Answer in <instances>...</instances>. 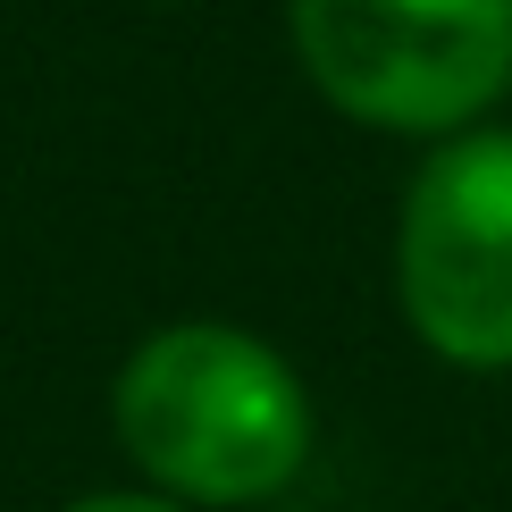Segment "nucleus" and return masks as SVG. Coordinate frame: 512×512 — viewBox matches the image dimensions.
I'll return each instance as SVG.
<instances>
[{
  "label": "nucleus",
  "instance_id": "nucleus-1",
  "mask_svg": "<svg viewBox=\"0 0 512 512\" xmlns=\"http://www.w3.org/2000/svg\"><path fill=\"white\" fill-rule=\"evenodd\" d=\"M110 412L135 471L177 504H269L311 462V395L294 361L219 319L143 336Z\"/></svg>",
  "mask_w": 512,
  "mask_h": 512
},
{
  "label": "nucleus",
  "instance_id": "nucleus-2",
  "mask_svg": "<svg viewBox=\"0 0 512 512\" xmlns=\"http://www.w3.org/2000/svg\"><path fill=\"white\" fill-rule=\"evenodd\" d=\"M311 93L378 135H471L512 93V0H286Z\"/></svg>",
  "mask_w": 512,
  "mask_h": 512
},
{
  "label": "nucleus",
  "instance_id": "nucleus-3",
  "mask_svg": "<svg viewBox=\"0 0 512 512\" xmlns=\"http://www.w3.org/2000/svg\"><path fill=\"white\" fill-rule=\"evenodd\" d=\"M395 294L412 336L454 370H512V135H445L403 185Z\"/></svg>",
  "mask_w": 512,
  "mask_h": 512
},
{
  "label": "nucleus",
  "instance_id": "nucleus-4",
  "mask_svg": "<svg viewBox=\"0 0 512 512\" xmlns=\"http://www.w3.org/2000/svg\"><path fill=\"white\" fill-rule=\"evenodd\" d=\"M68 512H185L177 496H76Z\"/></svg>",
  "mask_w": 512,
  "mask_h": 512
}]
</instances>
